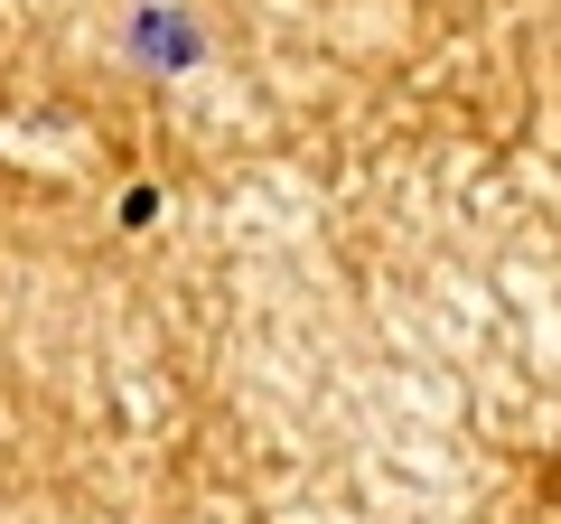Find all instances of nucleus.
<instances>
[{
  "mask_svg": "<svg viewBox=\"0 0 561 524\" xmlns=\"http://www.w3.org/2000/svg\"><path fill=\"white\" fill-rule=\"evenodd\" d=\"M140 57L150 66H187L197 57V29H187L179 10H140Z\"/></svg>",
  "mask_w": 561,
  "mask_h": 524,
  "instance_id": "nucleus-1",
  "label": "nucleus"
}]
</instances>
